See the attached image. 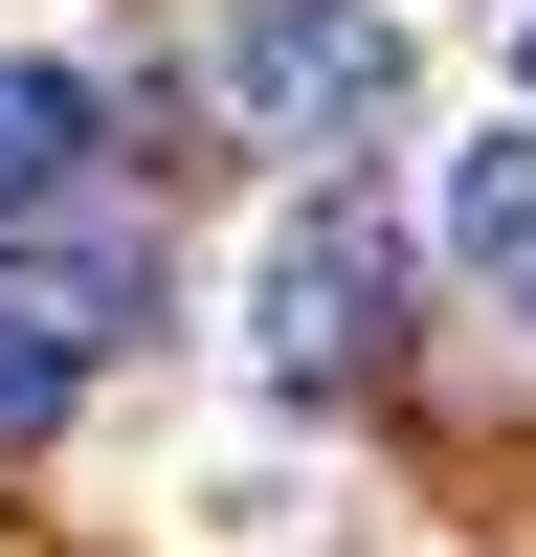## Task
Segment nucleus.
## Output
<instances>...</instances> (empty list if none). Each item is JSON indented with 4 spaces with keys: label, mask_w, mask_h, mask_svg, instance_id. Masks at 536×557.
Returning <instances> with one entry per match:
<instances>
[{
    "label": "nucleus",
    "mask_w": 536,
    "mask_h": 557,
    "mask_svg": "<svg viewBox=\"0 0 536 557\" xmlns=\"http://www.w3.org/2000/svg\"><path fill=\"white\" fill-rule=\"evenodd\" d=\"M157 290H179V268H157L134 201H23V223H0V446L68 424V401L157 335Z\"/></svg>",
    "instance_id": "1"
},
{
    "label": "nucleus",
    "mask_w": 536,
    "mask_h": 557,
    "mask_svg": "<svg viewBox=\"0 0 536 557\" xmlns=\"http://www.w3.org/2000/svg\"><path fill=\"white\" fill-rule=\"evenodd\" d=\"M223 112H246V157H380L425 112V45L380 0H223Z\"/></svg>",
    "instance_id": "2"
},
{
    "label": "nucleus",
    "mask_w": 536,
    "mask_h": 557,
    "mask_svg": "<svg viewBox=\"0 0 536 557\" xmlns=\"http://www.w3.org/2000/svg\"><path fill=\"white\" fill-rule=\"evenodd\" d=\"M380 335H402V201L313 178V201L268 223V268H246V357L291 401H336V380H380Z\"/></svg>",
    "instance_id": "3"
},
{
    "label": "nucleus",
    "mask_w": 536,
    "mask_h": 557,
    "mask_svg": "<svg viewBox=\"0 0 536 557\" xmlns=\"http://www.w3.org/2000/svg\"><path fill=\"white\" fill-rule=\"evenodd\" d=\"M89 157H112V89H89L68 45H0V223H23V201H89Z\"/></svg>",
    "instance_id": "4"
},
{
    "label": "nucleus",
    "mask_w": 536,
    "mask_h": 557,
    "mask_svg": "<svg viewBox=\"0 0 536 557\" xmlns=\"http://www.w3.org/2000/svg\"><path fill=\"white\" fill-rule=\"evenodd\" d=\"M447 268H470V290L536 335V112H491L470 157H447Z\"/></svg>",
    "instance_id": "5"
},
{
    "label": "nucleus",
    "mask_w": 536,
    "mask_h": 557,
    "mask_svg": "<svg viewBox=\"0 0 536 557\" xmlns=\"http://www.w3.org/2000/svg\"><path fill=\"white\" fill-rule=\"evenodd\" d=\"M514 89H536V45H514Z\"/></svg>",
    "instance_id": "6"
}]
</instances>
